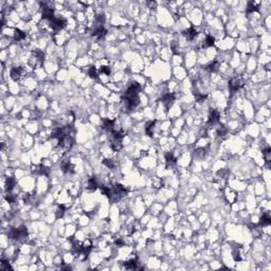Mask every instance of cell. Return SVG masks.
<instances>
[{"mask_svg":"<svg viewBox=\"0 0 271 271\" xmlns=\"http://www.w3.org/2000/svg\"><path fill=\"white\" fill-rule=\"evenodd\" d=\"M175 75H176L177 78L182 80V78H184L186 76V71L182 67H176L175 68Z\"/></svg>","mask_w":271,"mask_h":271,"instance_id":"cell-1","label":"cell"}]
</instances>
